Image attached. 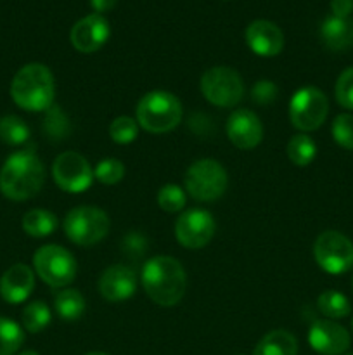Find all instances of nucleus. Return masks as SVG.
Wrapping results in <instances>:
<instances>
[{
    "mask_svg": "<svg viewBox=\"0 0 353 355\" xmlns=\"http://www.w3.org/2000/svg\"><path fill=\"white\" fill-rule=\"evenodd\" d=\"M142 286L154 304L173 307L185 295V270L173 257H154L142 269Z\"/></svg>",
    "mask_w": 353,
    "mask_h": 355,
    "instance_id": "f257e3e1",
    "label": "nucleus"
},
{
    "mask_svg": "<svg viewBox=\"0 0 353 355\" xmlns=\"http://www.w3.org/2000/svg\"><path fill=\"white\" fill-rule=\"evenodd\" d=\"M44 182V163L31 151L14 153L0 170V193L12 201H24L37 196Z\"/></svg>",
    "mask_w": 353,
    "mask_h": 355,
    "instance_id": "f03ea898",
    "label": "nucleus"
},
{
    "mask_svg": "<svg viewBox=\"0 0 353 355\" xmlns=\"http://www.w3.org/2000/svg\"><path fill=\"white\" fill-rule=\"evenodd\" d=\"M10 96L26 111H47L54 104V76L45 64L23 66L10 83Z\"/></svg>",
    "mask_w": 353,
    "mask_h": 355,
    "instance_id": "7ed1b4c3",
    "label": "nucleus"
},
{
    "mask_svg": "<svg viewBox=\"0 0 353 355\" xmlns=\"http://www.w3.org/2000/svg\"><path fill=\"white\" fill-rule=\"evenodd\" d=\"M182 120V104L166 90L149 92L137 104V123L151 134L173 130Z\"/></svg>",
    "mask_w": 353,
    "mask_h": 355,
    "instance_id": "20e7f679",
    "label": "nucleus"
},
{
    "mask_svg": "<svg viewBox=\"0 0 353 355\" xmlns=\"http://www.w3.org/2000/svg\"><path fill=\"white\" fill-rule=\"evenodd\" d=\"M185 193L196 201H215L227 191V172L218 162L210 158L199 159L187 168Z\"/></svg>",
    "mask_w": 353,
    "mask_h": 355,
    "instance_id": "39448f33",
    "label": "nucleus"
},
{
    "mask_svg": "<svg viewBox=\"0 0 353 355\" xmlns=\"http://www.w3.org/2000/svg\"><path fill=\"white\" fill-rule=\"evenodd\" d=\"M62 227L69 241L78 246H92L109 232V217L100 208L76 207L68 211Z\"/></svg>",
    "mask_w": 353,
    "mask_h": 355,
    "instance_id": "423d86ee",
    "label": "nucleus"
},
{
    "mask_svg": "<svg viewBox=\"0 0 353 355\" xmlns=\"http://www.w3.org/2000/svg\"><path fill=\"white\" fill-rule=\"evenodd\" d=\"M33 267L38 277L52 288H66L76 276V260L59 245H45L33 255Z\"/></svg>",
    "mask_w": 353,
    "mask_h": 355,
    "instance_id": "0eeeda50",
    "label": "nucleus"
},
{
    "mask_svg": "<svg viewBox=\"0 0 353 355\" xmlns=\"http://www.w3.org/2000/svg\"><path fill=\"white\" fill-rule=\"evenodd\" d=\"M201 94L213 106L232 107L241 103L244 83L235 69L228 66H215L201 76Z\"/></svg>",
    "mask_w": 353,
    "mask_h": 355,
    "instance_id": "6e6552de",
    "label": "nucleus"
},
{
    "mask_svg": "<svg viewBox=\"0 0 353 355\" xmlns=\"http://www.w3.org/2000/svg\"><path fill=\"white\" fill-rule=\"evenodd\" d=\"M329 113L327 96L317 87L296 90L289 103V120L294 128L311 132L322 127Z\"/></svg>",
    "mask_w": 353,
    "mask_h": 355,
    "instance_id": "1a4fd4ad",
    "label": "nucleus"
},
{
    "mask_svg": "<svg viewBox=\"0 0 353 355\" xmlns=\"http://www.w3.org/2000/svg\"><path fill=\"white\" fill-rule=\"evenodd\" d=\"M314 257L322 270L339 276L353 269V243L341 232L325 231L315 239Z\"/></svg>",
    "mask_w": 353,
    "mask_h": 355,
    "instance_id": "9d476101",
    "label": "nucleus"
},
{
    "mask_svg": "<svg viewBox=\"0 0 353 355\" xmlns=\"http://www.w3.org/2000/svg\"><path fill=\"white\" fill-rule=\"evenodd\" d=\"M52 175L62 191L71 194L83 193L93 182V170L80 153L66 151L55 158Z\"/></svg>",
    "mask_w": 353,
    "mask_h": 355,
    "instance_id": "9b49d317",
    "label": "nucleus"
},
{
    "mask_svg": "<svg viewBox=\"0 0 353 355\" xmlns=\"http://www.w3.org/2000/svg\"><path fill=\"white\" fill-rule=\"evenodd\" d=\"M217 231V224L210 211L192 208L183 211L175 224V238L183 248H204Z\"/></svg>",
    "mask_w": 353,
    "mask_h": 355,
    "instance_id": "f8f14e48",
    "label": "nucleus"
},
{
    "mask_svg": "<svg viewBox=\"0 0 353 355\" xmlns=\"http://www.w3.org/2000/svg\"><path fill=\"white\" fill-rule=\"evenodd\" d=\"M308 343L322 355H341L348 350L350 335L341 324L331 319H317L308 331Z\"/></svg>",
    "mask_w": 353,
    "mask_h": 355,
    "instance_id": "ddd939ff",
    "label": "nucleus"
},
{
    "mask_svg": "<svg viewBox=\"0 0 353 355\" xmlns=\"http://www.w3.org/2000/svg\"><path fill=\"white\" fill-rule=\"evenodd\" d=\"M109 35L111 28L106 17L93 12L76 21L75 26L71 28V44L76 51L92 54L109 40Z\"/></svg>",
    "mask_w": 353,
    "mask_h": 355,
    "instance_id": "4468645a",
    "label": "nucleus"
},
{
    "mask_svg": "<svg viewBox=\"0 0 353 355\" xmlns=\"http://www.w3.org/2000/svg\"><path fill=\"white\" fill-rule=\"evenodd\" d=\"M227 137L239 149L256 148L263 139L262 121L253 111L235 110L227 118Z\"/></svg>",
    "mask_w": 353,
    "mask_h": 355,
    "instance_id": "2eb2a0df",
    "label": "nucleus"
},
{
    "mask_svg": "<svg viewBox=\"0 0 353 355\" xmlns=\"http://www.w3.org/2000/svg\"><path fill=\"white\" fill-rule=\"evenodd\" d=\"M244 38L248 47L262 58H273L284 49V35L277 24L266 19H256L246 28Z\"/></svg>",
    "mask_w": 353,
    "mask_h": 355,
    "instance_id": "dca6fc26",
    "label": "nucleus"
},
{
    "mask_svg": "<svg viewBox=\"0 0 353 355\" xmlns=\"http://www.w3.org/2000/svg\"><path fill=\"white\" fill-rule=\"evenodd\" d=\"M135 290H137V276L134 269L121 263L107 267L99 279L100 295L111 304L127 300L135 293Z\"/></svg>",
    "mask_w": 353,
    "mask_h": 355,
    "instance_id": "f3484780",
    "label": "nucleus"
},
{
    "mask_svg": "<svg viewBox=\"0 0 353 355\" xmlns=\"http://www.w3.org/2000/svg\"><path fill=\"white\" fill-rule=\"evenodd\" d=\"M35 288V274L24 263L9 267L0 277V295L7 304L17 305L26 300Z\"/></svg>",
    "mask_w": 353,
    "mask_h": 355,
    "instance_id": "a211bd4d",
    "label": "nucleus"
},
{
    "mask_svg": "<svg viewBox=\"0 0 353 355\" xmlns=\"http://www.w3.org/2000/svg\"><path fill=\"white\" fill-rule=\"evenodd\" d=\"M320 37L325 47L331 51H346L353 44V21L338 16L325 17L320 28Z\"/></svg>",
    "mask_w": 353,
    "mask_h": 355,
    "instance_id": "6ab92c4d",
    "label": "nucleus"
},
{
    "mask_svg": "<svg viewBox=\"0 0 353 355\" xmlns=\"http://www.w3.org/2000/svg\"><path fill=\"white\" fill-rule=\"evenodd\" d=\"M253 355H298V342L293 333L273 329L260 340Z\"/></svg>",
    "mask_w": 353,
    "mask_h": 355,
    "instance_id": "aec40b11",
    "label": "nucleus"
},
{
    "mask_svg": "<svg viewBox=\"0 0 353 355\" xmlns=\"http://www.w3.org/2000/svg\"><path fill=\"white\" fill-rule=\"evenodd\" d=\"M54 309L59 318L64 321H76L85 312V298L78 290L66 288L55 295Z\"/></svg>",
    "mask_w": 353,
    "mask_h": 355,
    "instance_id": "412c9836",
    "label": "nucleus"
},
{
    "mask_svg": "<svg viewBox=\"0 0 353 355\" xmlns=\"http://www.w3.org/2000/svg\"><path fill=\"white\" fill-rule=\"evenodd\" d=\"M23 229L31 238H47L57 229V217L48 210H30L23 217Z\"/></svg>",
    "mask_w": 353,
    "mask_h": 355,
    "instance_id": "4be33fe9",
    "label": "nucleus"
},
{
    "mask_svg": "<svg viewBox=\"0 0 353 355\" xmlns=\"http://www.w3.org/2000/svg\"><path fill=\"white\" fill-rule=\"evenodd\" d=\"M287 158L296 166H308L317 156V144L307 134L293 135L287 142Z\"/></svg>",
    "mask_w": 353,
    "mask_h": 355,
    "instance_id": "5701e85b",
    "label": "nucleus"
},
{
    "mask_svg": "<svg viewBox=\"0 0 353 355\" xmlns=\"http://www.w3.org/2000/svg\"><path fill=\"white\" fill-rule=\"evenodd\" d=\"M317 307L322 314L327 319H343L350 314L352 311V305L350 300L343 293L334 290H327L324 293H320L317 300Z\"/></svg>",
    "mask_w": 353,
    "mask_h": 355,
    "instance_id": "b1692460",
    "label": "nucleus"
},
{
    "mask_svg": "<svg viewBox=\"0 0 353 355\" xmlns=\"http://www.w3.org/2000/svg\"><path fill=\"white\" fill-rule=\"evenodd\" d=\"M23 326L26 331L30 333H40L44 331L45 328L51 322V309L45 302L37 300L31 302L24 307L23 311Z\"/></svg>",
    "mask_w": 353,
    "mask_h": 355,
    "instance_id": "393cba45",
    "label": "nucleus"
},
{
    "mask_svg": "<svg viewBox=\"0 0 353 355\" xmlns=\"http://www.w3.org/2000/svg\"><path fill=\"white\" fill-rule=\"evenodd\" d=\"M28 137H30V128L21 118L14 114L0 118V141L9 146H19L26 142Z\"/></svg>",
    "mask_w": 353,
    "mask_h": 355,
    "instance_id": "a878e982",
    "label": "nucleus"
},
{
    "mask_svg": "<svg viewBox=\"0 0 353 355\" xmlns=\"http://www.w3.org/2000/svg\"><path fill=\"white\" fill-rule=\"evenodd\" d=\"M24 342V331L19 324L0 318V355H14Z\"/></svg>",
    "mask_w": 353,
    "mask_h": 355,
    "instance_id": "bb28decb",
    "label": "nucleus"
},
{
    "mask_svg": "<svg viewBox=\"0 0 353 355\" xmlns=\"http://www.w3.org/2000/svg\"><path fill=\"white\" fill-rule=\"evenodd\" d=\"M44 130L48 139H54V141H61L69 134L68 116L55 104H52L47 110V114L44 118Z\"/></svg>",
    "mask_w": 353,
    "mask_h": 355,
    "instance_id": "cd10ccee",
    "label": "nucleus"
},
{
    "mask_svg": "<svg viewBox=\"0 0 353 355\" xmlns=\"http://www.w3.org/2000/svg\"><path fill=\"white\" fill-rule=\"evenodd\" d=\"M187 203L185 191L175 184H166L159 189L158 193V205L161 210L168 211V214H176V211L183 210Z\"/></svg>",
    "mask_w": 353,
    "mask_h": 355,
    "instance_id": "c85d7f7f",
    "label": "nucleus"
},
{
    "mask_svg": "<svg viewBox=\"0 0 353 355\" xmlns=\"http://www.w3.org/2000/svg\"><path fill=\"white\" fill-rule=\"evenodd\" d=\"M137 135L138 123L130 116H118L109 125V137L116 144H130L137 139Z\"/></svg>",
    "mask_w": 353,
    "mask_h": 355,
    "instance_id": "c756f323",
    "label": "nucleus"
},
{
    "mask_svg": "<svg viewBox=\"0 0 353 355\" xmlns=\"http://www.w3.org/2000/svg\"><path fill=\"white\" fill-rule=\"evenodd\" d=\"M93 177H96L100 184L113 186V184H118L125 177V166L120 159H100V162L97 163L96 170H93Z\"/></svg>",
    "mask_w": 353,
    "mask_h": 355,
    "instance_id": "7c9ffc66",
    "label": "nucleus"
},
{
    "mask_svg": "<svg viewBox=\"0 0 353 355\" xmlns=\"http://www.w3.org/2000/svg\"><path fill=\"white\" fill-rule=\"evenodd\" d=\"M332 137L341 148L353 151V114L341 113L332 121Z\"/></svg>",
    "mask_w": 353,
    "mask_h": 355,
    "instance_id": "2f4dec72",
    "label": "nucleus"
},
{
    "mask_svg": "<svg viewBox=\"0 0 353 355\" xmlns=\"http://www.w3.org/2000/svg\"><path fill=\"white\" fill-rule=\"evenodd\" d=\"M334 92L339 106L345 110H353V66L339 75Z\"/></svg>",
    "mask_w": 353,
    "mask_h": 355,
    "instance_id": "473e14b6",
    "label": "nucleus"
},
{
    "mask_svg": "<svg viewBox=\"0 0 353 355\" xmlns=\"http://www.w3.org/2000/svg\"><path fill=\"white\" fill-rule=\"evenodd\" d=\"M277 85L270 80H260L251 90V97L256 104H270L277 99Z\"/></svg>",
    "mask_w": 353,
    "mask_h": 355,
    "instance_id": "72a5a7b5",
    "label": "nucleus"
},
{
    "mask_svg": "<svg viewBox=\"0 0 353 355\" xmlns=\"http://www.w3.org/2000/svg\"><path fill=\"white\" fill-rule=\"evenodd\" d=\"M332 16L348 17L353 10V0H331Z\"/></svg>",
    "mask_w": 353,
    "mask_h": 355,
    "instance_id": "f704fd0d",
    "label": "nucleus"
},
{
    "mask_svg": "<svg viewBox=\"0 0 353 355\" xmlns=\"http://www.w3.org/2000/svg\"><path fill=\"white\" fill-rule=\"evenodd\" d=\"M118 3V0H90V6L96 10V14L102 16L104 12H109L114 9V6Z\"/></svg>",
    "mask_w": 353,
    "mask_h": 355,
    "instance_id": "c9c22d12",
    "label": "nucleus"
},
{
    "mask_svg": "<svg viewBox=\"0 0 353 355\" xmlns=\"http://www.w3.org/2000/svg\"><path fill=\"white\" fill-rule=\"evenodd\" d=\"M19 355H40V354H37V352H35V350H26V352H23V354H19Z\"/></svg>",
    "mask_w": 353,
    "mask_h": 355,
    "instance_id": "e433bc0d",
    "label": "nucleus"
},
{
    "mask_svg": "<svg viewBox=\"0 0 353 355\" xmlns=\"http://www.w3.org/2000/svg\"><path fill=\"white\" fill-rule=\"evenodd\" d=\"M85 355H107V354H104V352H89V354H85Z\"/></svg>",
    "mask_w": 353,
    "mask_h": 355,
    "instance_id": "4c0bfd02",
    "label": "nucleus"
},
{
    "mask_svg": "<svg viewBox=\"0 0 353 355\" xmlns=\"http://www.w3.org/2000/svg\"><path fill=\"white\" fill-rule=\"evenodd\" d=\"M352 329H353V319H352Z\"/></svg>",
    "mask_w": 353,
    "mask_h": 355,
    "instance_id": "58836bf2",
    "label": "nucleus"
},
{
    "mask_svg": "<svg viewBox=\"0 0 353 355\" xmlns=\"http://www.w3.org/2000/svg\"><path fill=\"white\" fill-rule=\"evenodd\" d=\"M346 355H353V354H346Z\"/></svg>",
    "mask_w": 353,
    "mask_h": 355,
    "instance_id": "ea45409f",
    "label": "nucleus"
},
{
    "mask_svg": "<svg viewBox=\"0 0 353 355\" xmlns=\"http://www.w3.org/2000/svg\"><path fill=\"white\" fill-rule=\"evenodd\" d=\"M352 284H353V283H352Z\"/></svg>",
    "mask_w": 353,
    "mask_h": 355,
    "instance_id": "a19ab883",
    "label": "nucleus"
}]
</instances>
